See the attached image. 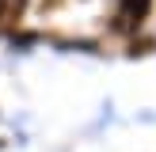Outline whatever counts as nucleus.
<instances>
[{"label": "nucleus", "mask_w": 156, "mask_h": 152, "mask_svg": "<svg viewBox=\"0 0 156 152\" xmlns=\"http://www.w3.org/2000/svg\"><path fill=\"white\" fill-rule=\"evenodd\" d=\"M23 4L27 0H0V23H12L23 15Z\"/></svg>", "instance_id": "nucleus-2"}, {"label": "nucleus", "mask_w": 156, "mask_h": 152, "mask_svg": "<svg viewBox=\"0 0 156 152\" xmlns=\"http://www.w3.org/2000/svg\"><path fill=\"white\" fill-rule=\"evenodd\" d=\"M152 0H118V27H137L149 15Z\"/></svg>", "instance_id": "nucleus-1"}]
</instances>
